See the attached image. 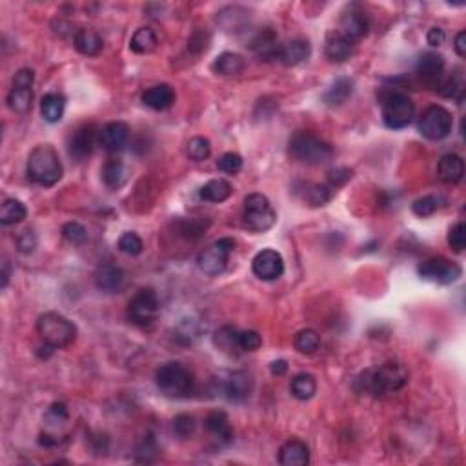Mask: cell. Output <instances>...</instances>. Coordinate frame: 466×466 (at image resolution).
I'll list each match as a JSON object with an SVG mask.
<instances>
[{
    "instance_id": "cell-1",
    "label": "cell",
    "mask_w": 466,
    "mask_h": 466,
    "mask_svg": "<svg viewBox=\"0 0 466 466\" xmlns=\"http://www.w3.org/2000/svg\"><path fill=\"white\" fill-rule=\"evenodd\" d=\"M408 384V370L401 363L388 361L376 368H368L355 379V390L361 393L383 397L388 393L399 392Z\"/></svg>"
},
{
    "instance_id": "cell-2",
    "label": "cell",
    "mask_w": 466,
    "mask_h": 466,
    "mask_svg": "<svg viewBox=\"0 0 466 466\" xmlns=\"http://www.w3.org/2000/svg\"><path fill=\"white\" fill-rule=\"evenodd\" d=\"M26 169H28L29 181L35 182L37 186H42V188H51L64 175V168H62L57 149L50 144L37 146L33 152L29 153Z\"/></svg>"
},
{
    "instance_id": "cell-3",
    "label": "cell",
    "mask_w": 466,
    "mask_h": 466,
    "mask_svg": "<svg viewBox=\"0 0 466 466\" xmlns=\"http://www.w3.org/2000/svg\"><path fill=\"white\" fill-rule=\"evenodd\" d=\"M155 383L162 396L169 399H184L191 396L195 388L194 374L182 363H164L155 371Z\"/></svg>"
},
{
    "instance_id": "cell-4",
    "label": "cell",
    "mask_w": 466,
    "mask_h": 466,
    "mask_svg": "<svg viewBox=\"0 0 466 466\" xmlns=\"http://www.w3.org/2000/svg\"><path fill=\"white\" fill-rule=\"evenodd\" d=\"M290 155L308 166L326 164L334 159V148L312 132H297L290 139Z\"/></svg>"
},
{
    "instance_id": "cell-5",
    "label": "cell",
    "mask_w": 466,
    "mask_h": 466,
    "mask_svg": "<svg viewBox=\"0 0 466 466\" xmlns=\"http://www.w3.org/2000/svg\"><path fill=\"white\" fill-rule=\"evenodd\" d=\"M37 332L46 344L55 350L70 346L77 337V326L57 312H46L38 317Z\"/></svg>"
},
{
    "instance_id": "cell-6",
    "label": "cell",
    "mask_w": 466,
    "mask_h": 466,
    "mask_svg": "<svg viewBox=\"0 0 466 466\" xmlns=\"http://www.w3.org/2000/svg\"><path fill=\"white\" fill-rule=\"evenodd\" d=\"M381 112H383V122L386 124V128L397 132L412 124L415 117V104L403 91H390L383 97Z\"/></svg>"
},
{
    "instance_id": "cell-7",
    "label": "cell",
    "mask_w": 466,
    "mask_h": 466,
    "mask_svg": "<svg viewBox=\"0 0 466 466\" xmlns=\"http://www.w3.org/2000/svg\"><path fill=\"white\" fill-rule=\"evenodd\" d=\"M243 223L244 228H248L253 233H264L275 226L277 213L270 204L268 197H264L263 194L248 195L244 198Z\"/></svg>"
},
{
    "instance_id": "cell-8",
    "label": "cell",
    "mask_w": 466,
    "mask_h": 466,
    "mask_svg": "<svg viewBox=\"0 0 466 466\" xmlns=\"http://www.w3.org/2000/svg\"><path fill=\"white\" fill-rule=\"evenodd\" d=\"M159 312H161V301H159L157 292L153 288H142L132 297L126 315L132 324L139 328H148L157 321Z\"/></svg>"
},
{
    "instance_id": "cell-9",
    "label": "cell",
    "mask_w": 466,
    "mask_h": 466,
    "mask_svg": "<svg viewBox=\"0 0 466 466\" xmlns=\"http://www.w3.org/2000/svg\"><path fill=\"white\" fill-rule=\"evenodd\" d=\"M452 128H454V117L446 107L438 106V104L426 107L417 122L419 133L433 142L446 139L452 133Z\"/></svg>"
},
{
    "instance_id": "cell-10",
    "label": "cell",
    "mask_w": 466,
    "mask_h": 466,
    "mask_svg": "<svg viewBox=\"0 0 466 466\" xmlns=\"http://www.w3.org/2000/svg\"><path fill=\"white\" fill-rule=\"evenodd\" d=\"M237 243L231 237H223V239L215 240L211 246H208L206 250L198 253L197 257V266L201 272H204L206 275H219L226 270L228 260H230V255L235 252Z\"/></svg>"
},
{
    "instance_id": "cell-11",
    "label": "cell",
    "mask_w": 466,
    "mask_h": 466,
    "mask_svg": "<svg viewBox=\"0 0 466 466\" xmlns=\"http://www.w3.org/2000/svg\"><path fill=\"white\" fill-rule=\"evenodd\" d=\"M419 275L425 281L435 282V285H452V282L459 281V277L462 275V268L457 263L446 259V257H432L419 266Z\"/></svg>"
},
{
    "instance_id": "cell-12",
    "label": "cell",
    "mask_w": 466,
    "mask_h": 466,
    "mask_svg": "<svg viewBox=\"0 0 466 466\" xmlns=\"http://www.w3.org/2000/svg\"><path fill=\"white\" fill-rule=\"evenodd\" d=\"M252 270L260 281H277L285 273V259L277 250L266 248L253 257Z\"/></svg>"
},
{
    "instance_id": "cell-13",
    "label": "cell",
    "mask_w": 466,
    "mask_h": 466,
    "mask_svg": "<svg viewBox=\"0 0 466 466\" xmlns=\"http://www.w3.org/2000/svg\"><path fill=\"white\" fill-rule=\"evenodd\" d=\"M253 379L248 371H231L221 381V392L231 403H243L252 396Z\"/></svg>"
},
{
    "instance_id": "cell-14",
    "label": "cell",
    "mask_w": 466,
    "mask_h": 466,
    "mask_svg": "<svg viewBox=\"0 0 466 466\" xmlns=\"http://www.w3.org/2000/svg\"><path fill=\"white\" fill-rule=\"evenodd\" d=\"M129 126L122 120H113L102 126L99 132V142L107 153H119L129 144Z\"/></svg>"
},
{
    "instance_id": "cell-15",
    "label": "cell",
    "mask_w": 466,
    "mask_h": 466,
    "mask_svg": "<svg viewBox=\"0 0 466 466\" xmlns=\"http://www.w3.org/2000/svg\"><path fill=\"white\" fill-rule=\"evenodd\" d=\"M97 141H99V132L93 126H83L79 128L68 141V152L75 161H84L90 157L93 148H95Z\"/></svg>"
},
{
    "instance_id": "cell-16",
    "label": "cell",
    "mask_w": 466,
    "mask_h": 466,
    "mask_svg": "<svg viewBox=\"0 0 466 466\" xmlns=\"http://www.w3.org/2000/svg\"><path fill=\"white\" fill-rule=\"evenodd\" d=\"M445 57L439 53H423L421 58L417 60L415 73L419 75V79L425 84H430V86H438L443 80V75H445Z\"/></svg>"
},
{
    "instance_id": "cell-17",
    "label": "cell",
    "mask_w": 466,
    "mask_h": 466,
    "mask_svg": "<svg viewBox=\"0 0 466 466\" xmlns=\"http://www.w3.org/2000/svg\"><path fill=\"white\" fill-rule=\"evenodd\" d=\"M368 18L364 17L361 11H348L344 13L341 21H339V33L343 35L344 38H348L350 42H359L361 38L366 37L368 33Z\"/></svg>"
},
{
    "instance_id": "cell-18",
    "label": "cell",
    "mask_w": 466,
    "mask_h": 466,
    "mask_svg": "<svg viewBox=\"0 0 466 466\" xmlns=\"http://www.w3.org/2000/svg\"><path fill=\"white\" fill-rule=\"evenodd\" d=\"M126 285V273L115 264H104L95 273V286L102 293H117Z\"/></svg>"
},
{
    "instance_id": "cell-19",
    "label": "cell",
    "mask_w": 466,
    "mask_h": 466,
    "mask_svg": "<svg viewBox=\"0 0 466 466\" xmlns=\"http://www.w3.org/2000/svg\"><path fill=\"white\" fill-rule=\"evenodd\" d=\"M309 53H312V46H309L308 41H302V38H295V41H290L286 44H281L279 48V55H277V60L285 64V66H297L301 62L308 60Z\"/></svg>"
},
{
    "instance_id": "cell-20",
    "label": "cell",
    "mask_w": 466,
    "mask_h": 466,
    "mask_svg": "<svg viewBox=\"0 0 466 466\" xmlns=\"http://www.w3.org/2000/svg\"><path fill=\"white\" fill-rule=\"evenodd\" d=\"M142 102L144 106H148L149 110H155V112H164V110H169L175 102V91L174 88L168 86V84H157V86H152L142 93Z\"/></svg>"
},
{
    "instance_id": "cell-21",
    "label": "cell",
    "mask_w": 466,
    "mask_h": 466,
    "mask_svg": "<svg viewBox=\"0 0 466 466\" xmlns=\"http://www.w3.org/2000/svg\"><path fill=\"white\" fill-rule=\"evenodd\" d=\"M204 425H206L208 433H210L211 438L219 443V445H230V443L233 441V426H231L230 423V417L224 412H219V410H217V412H211L210 415L206 417Z\"/></svg>"
},
{
    "instance_id": "cell-22",
    "label": "cell",
    "mask_w": 466,
    "mask_h": 466,
    "mask_svg": "<svg viewBox=\"0 0 466 466\" xmlns=\"http://www.w3.org/2000/svg\"><path fill=\"white\" fill-rule=\"evenodd\" d=\"M438 175L445 184H457L465 177V161L457 153H446L439 159Z\"/></svg>"
},
{
    "instance_id": "cell-23",
    "label": "cell",
    "mask_w": 466,
    "mask_h": 466,
    "mask_svg": "<svg viewBox=\"0 0 466 466\" xmlns=\"http://www.w3.org/2000/svg\"><path fill=\"white\" fill-rule=\"evenodd\" d=\"M354 79H350V77H337V79L330 84V88L322 93V102L330 107L343 106V104L350 99L351 93H354Z\"/></svg>"
},
{
    "instance_id": "cell-24",
    "label": "cell",
    "mask_w": 466,
    "mask_h": 466,
    "mask_svg": "<svg viewBox=\"0 0 466 466\" xmlns=\"http://www.w3.org/2000/svg\"><path fill=\"white\" fill-rule=\"evenodd\" d=\"M279 462L282 466H306L309 462V450L306 443L290 439L279 450Z\"/></svg>"
},
{
    "instance_id": "cell-25",
    "label": "cell",
    "mask_w": 466,
    "mask_h": 466,
    "mask_svg": "<svg viewBox=\"0 0 466 466\" xmlns=\"http://www.w3.org/2000/svg\"><path fill=\"white\" fill-rule=\"evenodd\" d=\"M73 44L75 50L79 51L80 55H86V57H97L104 48L100 35L91 28L77 29L73 35Z\"/></svg>"
},
{
    "instance_id": "cell-26",
    "label": "cell",
    "mask_w": 466,
    "mask_h": 466,
    "mask_svg": "<svg viewBox=\"0 0 466 466\" xmlns=\"http://www.w3.org/2000/svg\"><path fill=\"white\" fill-rule=\"evenodd\" d=\"M354 42L344 38L337 29L328 33L324 42V53L332 62H344L354 55Z\"/></svg>"
},
{
    "instance_id": "cell-27",
    "label": "cell",
    "mask_w": 466,
    "mask_h": 466,
    "mask_svg": "<svg viewBox=\"0 0 466 466\" xmlns=\"http://www.w3.org/2000/svg\"><path fill=\"white\" fill-rule=\"evenodd\" d=\"M250 48H252V51H255L260 60H277L281 44L277 41V35L273 29H263V31L257 33V37L253 38Z\"/></svg>"
},
{
    "instance_id": "cell-28",
    "label": "cell",
    "mask_w": 466,
    "mask_h": 466,
    "mask_svg": "<svg viewBox=\"0 0 466 466\" xmlns=\"http://www.w3.org/2000/svg\"><path fill=\"white\" fill-rule=\"evenodd\" d=\"M246 68V62H244L243 55L233 53V51H224L219 57L215 58L213 64H211V70L217 75H223V77H235V75H240Z\"/></svg>"
},
{
    "instance_id": "cell-29",
    "label": "cell",
    "mask_w": 466,
    "mask_h": 466,
    "mask_svg": "<svg viewBox=\"0 0 466 466\" xmlns=\"http://www.w3.org/2000/svg\"><path fill=\"white\" fill-rule=\"evenodd\" d=\"M66 112V99L60 93H48L41 100V113L46 122L57 124L60 122Z\"/></svg>"
},
{
    "instance_id": "cell-30",
    "label": "cell",
    "mask_w": 466,
    "mask_h": 466,
    "mask_svg": "<svg viewBox=\"0 0 466 466\" xmlns=\"http://www.w3.org/2000/svg\"><path fill=\"white\" fill-rule=\"evenodd\" d=\"M231 194H233V188H231L230 182L224 181V179H213V181H208L206 184L201 188V191H198V195H201L203 201L215 204L224 203L226 198L231 197Z\"/></svg>"
},
{
    "instance_id": "cell-31",
    "label": "cell",
    "mask_w": 466,
    "mask_h": 466,
    "mask_svg": "<svg viewBox=\"0 0 466 466\" xmlns=\"http://www.w3.org/2000/svg\"><path fill=\"white\" fill-rule=\"evenodd\" d=\"M102 181L107 188L119 190L128 182V169L119 159H110L102 168Z\"/></svg>"
},
{
    "instance_id": "cell-32",
    "label": "cell",
    "mask_w": 466,
    "mask_h": 466,
    "mask_svg": "<svg viewBox=\"0 0 466 466\" xmlns=\"http://www.w3.org/2000/svg\"><path fill=\"white\" fill-rule=\"evenodd\" d=\"M159 38L152 28H139L129 41V48L137 55H148L157 50Z\"/></svg>"
},
{
    "instance_id": "cell-33",
    "label": "cell",
    "mask_w": 466,
    "mask_h": 466,
    "mask_svg": "<svg viewBox=\"0 0 466 466\" xmlns=\"http://www.w3.org/2000/svg\"><path fill=\"white\" fill-rule=\"evenodd\" d=\"M33 104V88L13 86L8 93V106L13 113L26 115Z\"/></svg>"
},
{
    "instance_id": "cell-34",
    "label": "cell",
    "mask_w": 466,
    "mask_h": 466,
    "mask_svg": "<svg viewBox=\"0 0 466 466\" xmlns=\"http://www.w3.org/2000/svg\"><path fill=\"white\" fill-rule=\"evenodd\" d=\"M290 392L299 401L312 399L317 392V381L312 374H297L290 383Z\"/></svg>"
},
{
    "instance_id": "cell-35",
    "label": "cell",
    "mask_w": 466,
    "mask_h": 466,
    "mask_svg": "<svg viewBox=\"0 0 466 466\" xmlns=\"http://www.w3.org/2000/svg\"><path fill=\"white\" fill-rule=\"evenodd\" d=\"M28 210L18 198H6L0 208V223L4 226H11V224H18L26 219Z\"/></svg>"
},
{
    "instance_id": "cell-36",
    "label": "cell",
    "mask_w": 466,
    "mask_h": 466,
    "mask_svg": "<svg viewBox=\"0 0 466 466\" xmlns=\"http://www.w3.org/2000/svg\"><path fill=\"white\" fill-rule=\"evenodd\" d=\"M293 346H295V350H297L299 354L312 355L321 346V337H319L317 332L312 330V328H305V330L295 334V337H293Z\"/></svg>"
},
{
    "instance_id": "cell-37",
    "label": "cell",
    "mask_w": 466,
    "mask_h": 466,
    "mask_svg": "<svg viewBox=\"0 0 466 466\" xmlns=\"http://www.w3.org/2000/svg\"><path fill=\"white\" fill-rule=\"evenodd\" d=\"M438 91L441 97L455 99L459 104H462V99H465V80H462V75H452L448 79L441 80L438 84Z\"/></svg>"
},
{
    "instance_id": "cell-38",
    "label": "cell",
    "mask_w": 466,
    "mask_h": 466,
    "mask_svg": "<svg viewBox=\"0 0 466 466\" xmlns=\"http://www.w3.org/2000/svg\"><path fill=\"white\" fill-rule=\"evenodd\" d=\"M233 15L235 17H231V11L230 8L223 9V11L219 13V17H217V22H221V26H223L226 31H239V28H244V24L248 22V15L250 13L246 11V9L239 8V6H233Z\"/></svg>"
},
{
    "instance_id": "cell-39",
    "label": "cell",
    "mask_w": 466,
    "mask_h": 466,
    "mask_svg": "<svg viewBox=\"0 0 466 466\" xmlns=\"http://www.w3.org/2000/svg\"><path fill=\"white\" fill-rule=\"evenodd\" d=\"M334 194L335 190L328 184H309L306 188L305 198L312 206H324L326 203H330Z\"/></svg>"
},
{
    "instance_id": "cell-40",
    "label": "cell",
    "mask_w": 466,
    "mask_h": 466,
    "mask_svg": "<svg viewBox=\"0 0 466 466\" xmlns=\"http://www.w3.org/2000/svg\"><path fill=\"white\" fill-rule=\"evenodd\" d=\"M443 203H445V201H443L439 195H425V197L413 201L412 211L417 217L425 219V217H430V215L435 213V211L443 206Z\"/></svg>"
},
{
    "instance_id": "cell-41",
    "label": "cell",
    "mask_w": 466,
    "mask_h": 466,
    "mask_svg": "<svg viewBox=\"0 0 466 466\" xmlns=\"http://www.w3.org/2000/svg\"><path fill=\"white\" fill-rule=\"evenodd\" d=\"M186 153H188V157L195 162L206 161L211 155L210 141L204 139V137H194V139H190L188 146H186Z\"/></svg>"
},
{
    "instance_id": "cell-42",
    "label": "cell",
    "mask_w": 466,
    "mask_h": 466,
    "mask_svg": "<svg viewBox=\"0 0 466 466\" xmlns=\"http://www.w3.org/2000/svg\"><path fill=\"white\" fill-rule=\"evenodd\" d=\"M117 246H119L120 252L132 257L141 255L142 250H144V243H142V239L137 235V233H133V231H126V233H122L119 243H117Z\"/></svg>"
},
{
    "instance_id": "cell-43",
    "label": "cell",
    "mask_w": 466,
    "mask_h": 466,
    "mask_svg": "<svg viewBox=\"0 0 466 466\" xmlns=\"http://www.w3.org/2000/svg\"><path fill=\"white\" fill-rule=\"evenodd\" d=\"M137 461L139 462H152L157 459L159 446L153 435H144L139 446H137Z\"/></svg>"
},
{
    "instance_id": "cell-44",
    "label": "cell",
    "mask_w": 466,
    "mask_h": 466,
    "mask_svg": "<svg viewBox=\"0 0 466 466\" xmlns=\"http://www.w3.org/2000/svg\"><path fill=\"white\" fill-rule=\"evenodd\" d=\"M263 346V337L255 330H237V348L240 351H255Z\"/></svg>"
},
{
    "instance_id": "cell-45",
    "label": "cell",
    "mask_w": 466,
    "mask_h": 466,
    "mask_svg": "<svg viewBox=\"0 0 466 466\" xmlns=\"http://www.w3.org/2000/svg\"><path fill=\"white\" fill-rule=\"evenodd\" d=\"M62 237L75 246H83L88 240V230L80 223H68L62 228Z\"/></svg>"
},
{
    "instance_id": "cell-46",
    "label": "cell",
    "mask_w": 466,
    "mask_h": 466,
    "mask_svg": "<svg viewBox=\"0 0 466 466\" xmlns=\"http://www.w3.org/2000/svg\"><path fill=\"white\" fill-rule=\"evenodd\" d=\"M215 344H217L223 351L239 350V348H237L235 328H231V326H224V328H221V330L215 334Z\"/></svg>"
},
{
    "instance_id": "cell-47",
    "label": "cell",
    "mask_w": 466,
    "mask_h": 466,
    "mask_svg": "<svg viewBox=\"0 0 466 466\" xmlns=\"http://www.w3.org/2000/svg\"><path fill=\"white\" fill-rule=\"evenodd\" d=\"M195 428H197V423H195V417L190 415V413H181L174 419V430L181 439L191 438L195 433Z\"/></svg>"
},
{
    "instance_id": "cell-48",
    "label": "cell",
    "mask_w": 466,
    "mask_h": 466,
    "mask_svg": "<svg viewBox=\"0 0 466 466\" xmlns=\"http://www.w3.org/2000/svg\"><path fill=\"white\" fill-rule=\"evenodd\" d=\"M217 168L226 175H237L243 169V157L239 153H224L223 157L217 161Z\"/></svg>"
},
{
    "instance_id": "cell-49",
    "label": "cell",
    "mask_w": 466,
    "mask_h": 466,
    "mask_svg": "<svg viewBox=\"0 0 466 466\" xmlns=\"http://www.w3.org/2000/svg\"><path fill=\"white\" fill-rule=\"evenodd\" d=\"M448 244L455 253H462L466 248V226L465 223H457L450 228Z\"/></svg>"
},
{
    "instance_id": "cell-50",
    "label": "cell",
    "mask_w": 466,
    "mask_h": 466,
    "mask_svg": "<svg viewBox=\"0 0 466 466\" xmlns=\"http://www.w3.org/2000/svg\"><path fill=\"white\" fill-rule=\"evenodd\" d=\"M351 177H354V171H351L350 168H346V166H339V168L332 169L330 174H328V182H326V184L332 186L334 190H337V188L346 184L348 181H351Z\"/></svg>"
},
{
    "instance_id": "cell-51",
    "label": "cell",
    "mask_w": 466,
    "mask_h": 466,
    "mask_svg": "<svg viewBox=\"0 0 466 466\" xmlns=\"http://www.w3.org/2000/svg\"><path fill=\"white\" fill-rule=\"evenodd\" d=\"M38 239L35 235L33 230H26L22 231L21 235L17 239V250L22 253V255H29V253L35 252V248H37Z\"/></svg>"
},
{
    "instance_id": "cell-52",
    "label": "cell",
    "mask_w": 466,
    "mask_h": 466,
    "mask_svg": "<svg viewBox=\"0 0 466 466\" xmlns=\"http://www.w3.org/2000/svg\"><path fill=\"white\" fill-rule=\"evenodd\" d=\"M46 419H48V421H53L55 425H64V423L70 419V412H68L64 403H53V405L48 408Z\"/></svg>"
},
{
    "instance_id": "cell-53",
    "label": "cell",
    "mask_w": 466,
    "mask_h": 466,
    "mask_svg": "<svg viewBox=\"0 0 466 466\" xmlns=\"http://www.w3.org/2000/svg\"><path fill=\"white\" fill-rule=\"evenodd\" d=\"M204 230H206V226H204L201 221L191 219V221H181V223H179V231H181L184 237H190V239L203 235Z\"/></svg>"
},
{
    "instance_id": "cell-54",
    "label": "cell",
    "mask_w": 466,
    "mask_h": 466,
    "mask_svg": "<svg viewBox=\"0 0 466 466\" xmlns=\"http://www.w3.org/2000/svg\"><path fill=\"white\" fill-rule=\"evenodd\" d=\"M208 44H210V35L204 33V31H195L194 35L188 41V48L195 53H203V51L208 50Z\"/></svg>"
},
{
    "instance_id": "cell-55",
    "label": "cell",
    "mask_w": 466,
    "mask_h": 466,
    "mask_svg": "<svg viewBox=\"0 0 466 466\" xmlns=\"http://www.w3.org/2000/svg\"><path fill=\"white\" fill-rule=\"evenodd\" d=\"M35 80V71L29 68H22L15 73L13 77V86H24V88H33Z\"/></svg>"
},
{
    "instance_id": "cell-56",
    "label": "cell",
    "mask_w": 466,
    "mask_h": 466,
    "mask_svg": "<svg viewBox=\"0 0 466 466\" xmlns=\"http://www.w3.org/2000/svg\"><path fill=\"white\" fill-rule=\"evenodd\" d=\"M426 41H428V44L433 46V48H439V46H443V44H445V41H446L445 29L438 28V26L430 28L428 35H426Z\"/></svg>"
},
{
    "instance_id": "cell-57",
    "label": "cell",
    "mask_w": 466,
    "mask_h": 466,
    "mask_svg": "<svg viewBox=\"0 0 466 466\" xmlns=\"http://www.w3.org/2000/svg\"><path fill=\"white\" fill-rule=\"evenodd\" d=\"M270 371H272V376L282 377L288 371V363L285 359H277L270 364Z\"/></svg>"
},
{
    "instance_id": "cell-58",
    "label": "cell",
    "mask_w": 466,
    "mask_h": 466,
    "mask_svg": "<svg viewBox=\"0 0 466 466\" xmlns=\"http://www.w3.org/2000/svg\"><path fill=\"white\" fill-rule=\"evenodd\" d=\"M454 48H455V53H457L459 57H465L466 55V31H459V33L455 35Z\"/></svg>"
},
{
    "instance_id": "cell-59",
    "label": "cell",
    "mask_w": 466,
    "mask_h": 466,
    "mask_svg": "<svg viewBox=\"0 0 466 466\" xmlns=\"http://www.w3.org/2000/svg\"><path fill=\"white\" fill-rule=\"evenodd\" d=\"M0 277H2V290H6V286H8L9 282V263H4L2 264V273H0Z\"/></svg>"
}]
</instances>
